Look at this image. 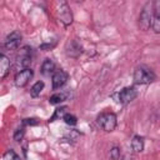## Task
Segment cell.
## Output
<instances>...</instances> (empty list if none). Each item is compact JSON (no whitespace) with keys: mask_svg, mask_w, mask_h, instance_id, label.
I'll return each mask as SVG.
<instances>
[{"mask_svg":"<svg viewBox=\"0 0 160 160\" xmlns=\"http://www.w3.org/2000/svg\"><path fill=\"white\" fill-rule=\"evenodd\" d=\"M155 78H156L155 72L148 66H139V68H136V70L134 72L135 84H140V85L150 84L155 80Z\"/></svg>","mask_w":160,"mask_h":160,"instance_id":"cell-1","label":"cell"},{"mask_svg":"<svg viewBox=\"0 0 160 160\" xmlns=\"http://www.w3.org/2000/svg\"><path fill=\"white\" fill-rule=\"evenodd\" d=\"M151 21H152V4L151 2H146L139 15V26L141 30L146 31L150 29L151 26Z\"/></svg>","mask_w":160,"mask_h":160,"instance_id":"cell-2","label":"cell"},{"mask_svg":"<svg viewBox=\"0 0 160 160\" xmlns=\"http://www.w3.org/2000/svg\"><path fill=\"white\" fill-rule=\"evenodd\" d=\"M116 115L114 112H102L98 116V124L100 125V128L108 132L112 131L116 128Z\"/></svg>","mask_w":160,"mask_h":160,"instance_id":"cell-3","label":"cell"},{"mask_svg":"<svg viewBox=\"0 0 160 160\" xmlns=\"http://www.w3.org/2000/svg\"><path fill=\"white\" fill-rule=\"evenodd\" d=\"M58 12H59V19L60 21L65 25L69 26L72 22V14L70 10V6L66 1H60L59 6H58Z\"/></svg>","mask_w":160,"mask_h":160,"instance_id":"cell-4","label":"cell"},{"mask_svg":"<svg viewBox=\"0 0 160 160\" xmlns=\"http://www.w3.org/2000/svg\"><path fill=\"white\" fill-rule=\"evenodd\" d=\"M32 75H34V72H32V70H31L30 68H29V69H22L20 72H18V74L15 75L14 82H15V85H16L18 88H24V86L31 80Z\"/></svg>","mask_w":160,"mask_h":160,"instance_id":"cell-5","label":"cell"},{"mask_svg":"<svg viewBox=\"0 0 160 160\" xmlns=\"http://www.w3.org/2000/svg\"><path fill=\"white\" fill-rule=\"evenodd\" d=\"M138 96V90L134 86H128L124 88L120 94H119V101L121 104H129L132 100H135V98Z\"/></svg>","mask_w":160,"mask_h":160,"instance_id":"cell-6","label":"cell"},{"mask_svg":"<svg viewBox=\"0 0 160 160\" xmlns=\"http://www.w3.org/2000/svg\"><path fill=\"white\" fill-rule=\"evenodd\" d=\"M31 49L29 46H24L18 56V64L21 65V68L24 69H29L30 64H31Z\"/></svg>","mask_w":160,"mask_h":160,"instance_id":"cell-7","label":"cell"},{"mask_svg":"<svg viewBox=\"0 0 160 160\" xmlns=\"http://www.w3.org/2000/svg\"><path fill=\"white\" fill-rule=\"evenodd\" d=\"M82 52V46L78 40H71L70 42H68L66 45V54L70 58H79Z\"/></svg>","mask_w":160,"mask_h":160,"instance_id":"cell-8","label":"cell"},{"mask_svg":"<svg viewBox=\"0 0 160 160\" xmlns=\"http://www.w3.org/2000/svg\"><path fill=\"white\" fill-rule=\"evenodd\" d=\"M68 72L66 71H64V70H58V71H55L54 72V75H52V89L54 90H56V89H60L65 82H66V80H68Z\"/></svg>","mask_w":160,"mask_h":160,"instance_id":"cell-9","label":"cell"},{"mask_svg":"<svg viewBox=\"0 0 160 160\" xmlns=\"http://www.w3.org/2000/svg\"><path fill=\"white\" fill-rule=\"evenodd\" d=\"M20 41H21V34L19 31H12L11 34L8 35V38L5 40V48L10 49V50L16 49L19 46Z\"/></svg>","mask_w":160,"mask_h":160,"instance_id":"cell-10","label":"cell"},{"mask_svg":"<svg viewBox=\"0 0 160 160\" xmlns=\"http://www.w3.org/2000/svg\"><path fill=\"white\" fill-rule=\"evenodd\" d=\"M131 149L134 152H141L144 150V138L140 135H135L131 140Z\"/></svg>","mask_w":160,"mask_h":160,"instance_id":"cell-11","label":"cell"},{"mask_svg":"<svg viewBox=\"0 0 160 160\" xmlns=\"http://www.w3.org/2000/svg\"><path fill=\"white\" fill-rule=\"evenodd\" d=\"M10 69V61L5 55L0 56V78H5Z\"/></svg>","mask_w":160,"mask_h":160,"instance_id":"cell-12","label":"cell"},{"mask_svg":"<svg viewBox=\"0 0 160 160\" xmlns=\"http://www.w3.org/2000/svg\"><path fill=\"white\" fill-rule=\"evenodd\" d=\"M55 70V62L51 59H45L42 65H41V74L44 75H50Z\"/></svg>","mask_w":160,"mask_h":160,"instance_id":"cell-13","label":"cell"},{"mask_svg":"<svg viewBox=\"0 0 160 160\" xmlns=\"http://www.w3.org/2000/svg\"><path fill=\"white\" fill-rule=\"evenodd\" d=\"M42 89H44V82H42V81H38V82H35V84L31 86V89H30V95H31L32 98H36V96L40 95V92L42 91Z\"/></svg>","mask_w":160,"mask_h":160,"instance_id":"cell-14","label":"cell"},{"mask_svg":"<svg viewBox=\"0 0 160 160\" xmlns=\"http://www.w3.org/2000/svg\"><path fill=\"white\" fill-rule=\"evenodd\" d=\"M65 99H66V95H65V94H60V92H58V94L51 95V96H50V99H49V101H50V104L56 105V104L62 102Z\"/></svg>","mask_w":160,"mask_h":160,"instance_id":"cell-15","label":"cell"},{"mask_svg":"<svg viewBox=\"0 0 160 160\" xmlns=\"http://www.w3.org/2000/svg\"><path fill=\"white\" fill-rule=\"evenodd\" d=\"M66 110H68V108H66V106H61V108L56 109V110H55V112H54V115L50 118V120H49V121L51 122V121H55L58 118H62V116L66 114Z\"/></svg>","mask_w":160,"mask_h":160,"instance_id":"cell-16","label":"cell"},{"mask_svg":"<svg viewBox=\"0 0 160 160\" xmlns=\"http://www.w3.org/2000/svg\"><path fill=\"white\" fill-rule=\"evenodd\" d=\"M62 120L65 121V124H68V125H70V126H74V125H76V122H78L76 116L72 115V114H68V112L62 116Z\"/></svg>","mask_w":160,"mask_h":160,"instance_id":"cell-17","label":"cell"},{"mask_svg":"<svg viewBox=\"0 0 160 160\" xmlns=\"http://www.w3.org/2000/svg\"><path fill=\"white\" fill-rule=\"evenodd\" d=\"M4 160H20L18 154L14 151V150H8L5 154H4Z\"/></svg>","mask_w":160,"mask_h":160,"instance_id":"cell-18","label":"cell"},{"mask_svg":"<svg viewBox=\"0 0 160 160\" xmlns=\"http://www.w3.org/2000/svg\"><path fill=\"white\" fill-rule=\"evenodd\" d=\"M25 136V129L24 128H19L15 132H14V140L15 141H21Z\"/></svg>","mask_w":160,"mask_h":160,"instance_id":"cell-19","label":"cell"},{"mask_svg":"<svg viewBox=\"0 0 160 160\" xmlns=\"http://www.w3.org/2000/svg\"><path fill=\"white\" fill-rule=\"evenodd\" d=\"M110 158H111V160H119L120 159V148H118V146L111 148V150H110Z\"/></svg>","mask_w":160,"mask_h":160,"instance_id":"cell-20","label":"cell"},{"mask_svg":"<svg viewBox=\"0 0 160 160\" xmlns=\"http://www.w3.org/2000/svg\"><path fill=\"white\" fill-rule=\"evenodd\" d=\"M22 124L24 125H29V126H36V125H39V120L35 119V118H29V119H24Z\"/></svg>","mask_w":160,"mask_h":160,"instance_id":"cell-21","label":"cell"},{"mask_svg":"<svg viewBox=\"0 0 160 160\" xmlns=\"http://www.w3.org/2000/svg\"><path fill=\"white\" fill-rule=\"evenodd\" d=\"M51 48H54V44H42V45H40V49L41 50H49V49H51Z\"/></svg>","mask_w":160,"mask_h":160,"instance_id":"cell-22","label":"cell"},{"mask_svg":"<svg viewBox=\"0 0 160 160\" xmlns=\"http://www.w3.org/2000/svg\"><path fill=\"white\" fill-rule=\"evenodd\" d=\"M119 160H131V158H130L129 155H125V156H122V158H120Z\"/></svg>","mask_w":160,"mask_h":160,"instance_id":"cell-23","label":"cell"},{"mask_svg":"<svg viewBox=\"0 0 160 160\" xmlns=\"http://www.w3.org/2000/svg\"><path fill=\"white\" fill-rule=\"evenodd\" d=\"M1 55H2V54H0V56H1Z\"/></svg>","mask_w":160,"mask_h":160,"instance_id":"cell-24","label":"cell"}]
</instances>
